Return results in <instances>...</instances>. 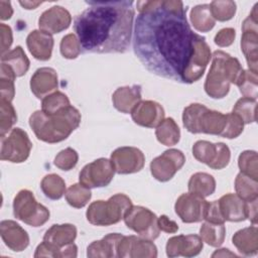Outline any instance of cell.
Instances as JSON below:
<instances>
[{"instance_id": "1", "label": "cell", "mask_w": 258, "mask_h": 258, "mask_svg": "<svg viewBox=\"0 0 258 258\" xmlns=\"http://www.w3.org/2000/svg\"><path fill=\"white\" fill-rule=\"evenodd\" d=\"M133 48L152 74L185 83L205 37L194 32L186 8L177 0L137 1Z\"/></svg>"}, {"instance_id": "2", "label": "cell", "mask_w": 258, "mask_h": 258, "mask_svg": "<svg viewBox=\"0 0 258 258\" xmlns=\"http://www.w3.org/2000/svg\"><path fill=\"white\" fill-rule=\"evenodd\" d=\"M89 7L77 15L74 29L82 48L95 53H123L128 50L134 18L133 1L86 2Z\"/></svg>"}, {"instance_id": "3", "label": "cell", "mask_w": 258, "mask_h": 258, "mask_svg": "<svg viewBox=\"0 0 258 258\" xmlns=\"http://www.w3.org/2000/svg\"><path fill=\"white\" fill-rule=\"evenodd\" d=\"M182 123L190 133L213 134L228 139L238 137L244 129L242 119L236 114H223L199 103H192L184 108Z\"/></svg>"}, {"instance_id": "4", "label": "cell", "mask_w": 258, "mask_h": 258, "mask_svg": "<svg viewBox=\"0 0 258 258\" xmlns=\"http://www.w3.org/2000/svg\"><path fill=\"white\" fill-rule=\"evenodd\" d=\"M81 113L72 105L47 114L35 111L29 117V126L37 139L46 143H57L67 139L81 123Z\"/></svg>"}, {"instance_id": "5", "label": "cell", "mask_w": 258, "mask_h": 258, "mask_svg": "<svg viewBox=\"0 0 258 258\" xmlns=\"http://www.w3.org/2000/svg\"><path fill=\"white\" fill-rule=\"evenodd\" d=\"M212 57V66L204 88L210 97L222 99L229 93L231 84H238L244 70L238 58L223 50H216Z\"/></svg>"}, {"instance_id": "6", "label": "cell", "mask_w": 258, "mask_h": 258, "mask_svg": "<svg viewBox=\"0 0 258 258\" xmlns=\"http://www.w3.org/2000/svg\"><path fill=\"white\" fill-rule=\"evenodd\" d=\"M132 202L124 194H116L108 201L93 202L86 213L89 223L95 226H110L124 219Z\"/></svg>"}, {"instance_id": "7", "label": "cell", "mask_w": 258, "mask_h": 258, "mask_svg": "<svg viewBox=\"0 0 258 258\" xmlns=\"http://www.w3.org/2000/svg\"><path fill=\"white\" fill-rule=\"evenodd\" d=\"M13 214L17 220L32 226L39 227L49 219L46 207L36 202L33 194L28 189H21L13 200Z\"/></svg>"}, {"instance_id": "8", "label": "cell", "mask_w": 258, "mask_h": 258, "mask_svg": "<svg viewBox=\"0 0 258 258\" xmlns=\"http://www.w3.org/2000/svg\"><path fill=\"white\" fill-rule=\"evenodd\" d=\"M125 225L147 240L158 238L160 230L158 218L149 209L141 206H132L124 216Z\"/></svg>"}, {"instance_id": "9", "label": "cell", "mask_w": 258, "mask_h": 258, "mask_svg": "<svg viewBox=\"0 0 258 258\" xmlns=\"http://www.w3.org/2000/svg\"><path fill=\"white\" fill-rule=\"evenodd\" d=\"M32 143L28 134L21 128H13L7 137H1V160L13 163L25 161L31 151Z\"/></svg>"}, {"instance_id": "10", "label": "cell", "mask_w": 258, "mask_h": 258, "mask_svg": "<svg viewBox=\"0 0 258 258\" xmlns=\"http://www.w3.org/2000/svg\"><path fill=\"white\" fill-rule=\"evenodd\" d=\"M192 155L198 161L213 169H223L230 162L231 151L223 142L212 143L207 140H199L192 146Z\"/></svg>"}, {"instance_id": "11", "label": "cell", "mask_w": 258, "mask_h": 258, "mask_svg": "<svg viewBox=\"0 0 258 258\" xmlns=\"http://www.w3.org/2000/svg\"><path fill=\"white\" fill-rule=\"evenodd\" d=\"M256 4L249 16L242 24L241 49L246 57L247 64L250 71L257 73L258 64V12Z\"/></svg>"}, {"instance_id": "12", "label": "cell", "mask_w": 258, "mask_h": 258, "mask_svg": "<svg viewBox=\"0 0 258 258\" xmlns=\"http://www.w3.org/2000/svg\"><path fill=\"white\" fill-rule=\"evenodd\" d=\"M115 169L111 160L98 158L83 167L79 175V180L80 183L89 188L103 187L112 181Z\"/></svg>"}, {"instance_id": "13", "label": "cell", "mask_w": 258, "mask_h": 258, "mask_svg": "<svg viewBox=\"0 0 258 258\" xmlns=\"http://www.w3.org/2000/svg\"><path fill=\"white\" fill-rule=\"evenodd\" d=\"M77 228L72 224L52 225L44 234L43 241L49 243L61 252V258L77 257L78 247L74 244Z\"/></svg>"}, {"instance_id": "14", "label": "cell", "mask_w": 258, "mask_h": 258, "mask_svg": "<svg viewBox=\"0 0 258 258\" xmlns=\"http://www.w3.org/2000/svg\"><path fill=\"white\" fill-rule=\"evenodd\" d=\"M185 157L178 149L165 150L155 157L150 163V171L153 177L161 182L168 181L183 166Z\"/></svg>"}, {"instance_id": "15", "label": "cell", "mask_w": 258, "mask_h": 258, "mask_svg": "<svg viewBox=\"0 0 258 258\" xmlns=\"http://www.w3.org/2000/svg\"><path fill=\"white\" fill-rule=\"evenodd\" d=\"M111 162L119 174H130L140 171L145 163L143 152L132 146H123L115 149L111 154Z\"/></svg>"}, {"instance_id": "16", "label": "cell", "mask_w": 258, "mask_h": 258, "mask_svg": "<svg viewBox=\"0 0 258 258\" xmlns=\"http://www.w3.org/2000/svg\"><path fill=\"white\" fill-rule=\"evenodd\" d=\"M208 203L205 198L186 192L178 197L174 210L183 223H198L204 220Z\"/></svg>"}, {"instance_id": "17", "label": "cell", "mask_w": 258, "mask_h": 258, "mask_svg": "<svg viewBox=\"0 0 258 258\" xmlns=\"http://www.w3.org/2000/svg\"><path fill=\"white\" fill-rule=\"evenodd\" d=\"M118 257L155 258L157 248L151 240L137 236H123L118 244Z\"/></svg>"}, {"instance_id": "18", "label": "cell", "mask_w": 258, "mask_h": 258, "mask_svg": "<svg viewBox=\"0 0 258 258\" xmlns=\"http://www.w3.org/2000/svg\"><path fill=\"white\" fill-rule=\"evenodd\" d=\"M203 240L198 235H178L167 240L166 255L170 258L183 256L194 257L200 254L203 249Z\"/></svg>"}, {"instance_id": "19", "label": "cell", "mask_w": 258, "mask_h": 258, "mask_svg": "<svg viewBox=\"0 0 258 258\" xmlns=\"http://www.w3.org/2000/svg\"><path fill=\"white\" fill-rule=\"evenodd\" d=\"M132 120L142 127H157L164 119L162 106L155 101H140L131 112Z\"/></svg>"}, {"instance_id": "20", "label": "cell", "mask_w": 258, "mask_h": 258, "mask_svg": "<svg viewBox=\"0 0 258 258\" xmlns=\"http://www.w3.org/2000/svg\"><path fill=\"white\" fill-rule=\"evenodd\" d=\"M217 203L224 221L241 222L248 219V202L243 201L236 194H226Z\"/></svg>"}, {"instance_id": "21", "label": "cell", "mask_w": 258, "mask_h": 258, "mask_svg": "<svg viewBox=\"0 0 258 258\" xmlns=\"http://www.w3.org/2000/svg\"><path fill=\"white\" fill-rule=\"evenodd\" d=\"M72 22L70 12L61 6H52L45 10L38 19L39 29L47 33H59L67 29Z\"/></svg>"}, {"instance_id": "22", "label": "cell", "mask_w": 258, "mask_h": 258, "mask_svg": "<svg viewBox=\"0 0 258 258\" xmlns=\"http://www.w3.org/2000/svg\"><path fill=\"white\" fill-rule=\"evenodd\" d=\"M0 235L4 244L14 252H21L29 245L27 232L14 221H2L0 223Z\"/></svg>"}, {"instance_id": "23", "label": "cell", "mask_w": 258, "mask_h": 258, "mask_svg": "<svg viewBox=\"0 0 258 258\" xmlns=\"http://www.w3.org/2000/svg\"><path fill=\"white\" fill-rule=\"evenodd\" d=\"M57 74L51 68L45 67L36 70L30 79L31 92L38 99H43L52 93L57 89Z\"/></svg>"}, {"instance_id": "24", "label": "cell", "mask_w": 258, "mask_h": 258, "mask_svg": "<svg viewBox=\"0 0 258 258\" xmlns=\"http://www.w3.org/2000/svg\"><path fill=\"white\" fill-rule=\"evenodd\" d=\"M26 45L29 52L36 59L48 60L53 48V38L50 33L40 29L33 30L27 35Z\"/></svg>"}, {"instance_id": "25", "label": "cell", "mask_w": 258, "mask_h": 258, "mask_svg": "<svg viewBox=\"0 0 258 258\" xmlns=\"http://www.w3.org/2000/svg\"><path fill=\"white\" fill-rule=\"evenodd\" d=\"M141 101V86L132 85L118 88L112 95L114 107L124 113L129 114Z\"/></svg>"}, {"instance_id": "26", "label": "cell", "mask_w": 258, "mask_h": 258, "mask_svg": "<svg viewBox=\"0 0 258 258\" xmlns=\"http://www.w3.org/2000/svg\"><path fill=\"white\" fill-rule=\"evenodd\" d=\"M123 235L111 233L99 241L92 242L87 248V256L91 258H114L118 257V244Z\"/></svg>"}, {"instance_id": "27", "label": "cell", "mask_w": 258, "mask_h": 258, "mask_svg": "<svg viewBox=\"0 0 258 258\" xmlns=\"http://www.w3.org/2000/svg\"><path fill=\"white\" fill-rule=\"evenodd\" d=\"M232 242L238 251L245 256H255L258 252V229L255 225L237 231Z\"/></svg>"}, {"instance_id": "28", "label": "cell", "mask_w": 258, "mask_h": 258, "mask_svg": "<svg viewBox=\"0 0 258 258\" xmlns=\"http://www.w3.org/2000/svg\"><path fill=\"white\" fill-rule=\"evenodd\" d=\"M1 62L10 67L16 77H21L25 75L30 64L29 59L26 56L23 48L19 45L2 54Z\"/></svg>"}, {"instance_id": "29", "label": "cell", "mask_w": 258, "mask_h": 258, "mask_svg": "<svg viewBox=\"0 0 258 258\" xmlns=\"http://www.w3.org/2000/svg\"><path fill=\"white\" fill-rule=\"evenodd\" d=\"M188 191L202 198L209 197L216 189V180L213 175L207 172L194 173L188 180Z\"/></svg>"}, {"instance_id": "30", "label": "cell", "mask_w": 258, "mask_h": 258, "mask_svg": "<svg viewBox=\"0 0 258 258\" xmlns=\"http://www.w3.org/2000/svg\"><path fill=\"white\" fill-rule=\"evenodd\" d=\"M190 21L192 26L200 32H208L215 26L210 4H200L195 6L190 11Z\"/></svg>"}, {"instance_id": "31", "label": "cell", "mask_w": 258, "mask_h": 258, "mask_svg": "<svg viewBox=\"0 0 258 258\" xmlns=\"http://www.w3.org/2000/svg\"><path fill=\"white\" fill-rule=\"evenodd\" d=\"M155 136L161 144L165 146H172L179 141L180 130L172 118H166L163 119V121L156 127Z\"/></svg>"}, {"instance_id": "32", "label": "cell", "mask_w": 258, "mask_h": 258, "mask_svg": "<svg viewBox=\"0 0 258 258\" xmlns=\"http://www.w3.org/2000/svg\"><path fill=\"white\" fill-rule=\"evenodd\" d=\"M236 195L245 202L258 200V183L256 179L240 172L235 179Z\"/></svg>"}, {"instance_id": "33", "label": "cell", "mask_w": 258, "mask_h": 258, "mask_svg": "<svg viewBox=\"0 0 258 258\" xmlns=\"http://www.w3.org/2000/svg\"><path fill=\"white\" fill-rule=\"evenodd\" d=\"M226 236L224 224L205 222L200 229V237L212 247H219L223 244Z\"/></svg>"}, {"instance_id": "34", "label": "cell", "mask_w": 258, "mask_h": 258, "mask_svg": "<svg viewBox=\"0 0 258 258\" xmlns=\"http://www.w3.org/2000/svg\"><path fill=\"white\" fill-rule=\"evenodd\" d=\"M40 187L46 198L54 201L59 200L66 194V182L55 173L45 175L40 182Z\"/></svg>"}, {"instance_id": "35", "label": "cell", "mask_w": 258, "mask_h": 258, "mask_svg": "<svg viewBox=\"0 0 258 258\" xmlns=\"http://www.w3.org/2000/svg\"><path fill=\"white\" fill-rule=\"evenodd\" d=\"M92 192L89 187L83 185L82 183L72 184L66 191V200L70 206L73 208H83L91 200Z\"/></svg>"}, {"instance_id": "36", "label": "cell", "mask_w": 258, "mask_h": 258, "mask_svg": "<svg viewBox=\"0 0 258 258\" xmlns=\"http://www.w3.org/2000/svg\"><path fill=\"white\" fill-rule=\"evenodd\" d=\"M256 105L255 99L243 97L236 102L232 113L239 116L244 124L254 123L256 121Z\"/></svg>"}, {"instance_id": "37", "label": "cell", "mask_w": 258, "mask_h": 258, "mask_svg": "<svg viewBox=\"0 0 258 258\" xmlns=\"http://www.w3.org/2000/svg\"><path fill=\"white\" fill-rule=\"evenodd\" d=\"M15 74L11 70L10 67H8L5 63L1 62V74H0V93H1V99L11 102L15 95V87H14V81H15Z\"/></svg>"}, {"instance_id": "38", "label": "cell", "mask_w": 258, "mask_h": 258, "mask_svg": "<svg viewBox=\"0 0 258 258\" xmlns=\"http://www.w3.org/2000/svg\"><path fill=\"white\" fill-rule=\"evenodd\" d=\"M17 121V115L11 102L0 101V136L4 137L8 131L12 130V126Z\"/></svg>"}, {"instance_id": "39", "label": "cell", "mask_w": 258, "mask_h": 258, "mask_svg": "<svg viewBox=\"0 0 258 258\" xmlns=\"http://www.w3.org/2000/svg\"><path fill=\"white\" fill-rule=\"evenodd\" d=\"M70 100L68 96L59 91L53 92L45 96L41 101V110L44 113L52 114L55 113L64 107L70 106Z\"/></svg>"}, {"instance_id": "40", "label": "cell", "mask_w": 258, "mask_h": 258, "mask_svg": "<svg viewBox=\"0 0 258 258\" xmlns=\"http://www.w3.org/2000/svg\"><path fill=\"white\" fill-rule=\"evenodd\" d=\"M257 152L253 150L243 151L238 158V165L242 173L257 180L258 166H257Z\"/></svg>"}, {"instance_id": "41", "label": "cell", "mask_w": 258, "mask_h": 258, "mask_svg": "<svg viewBox=\"0 0 258 258\" xmlns=\"http://www.w3.org/2000/svg\"><path fill=\"white\" fill-rule=\"evenodd\" d=\"M211 12L215 20L228 21L232 19L236 13V3L234 1H213L210 4Z\"/></svg>"}, {"instance_id": "42", "label": "cell", "mask_w": 258, "mask_h": 258, "mask_svg": "<svg viewBox=\"0 0 258 258\" xmlns=\"http://www.w3.org/2000/svg\"><path fill=\"white\" fill-rule=\"evenodd\" d=\"M237 86L244 97L255 100L257 99V73L250 70H244V73Z\"/></svg>"}, {"instance_id": "43", "label": "cell", "mask_w": 258, "mask_h": 258, "mask_svg": "<svg viewBox=\"0 0 258 258\" xmlns=\"http://www.w3.org/2000/svg\"><path fill=\"white\" fill-rule=\"evenodd\" d=\"M81 43L74 33L67 34L60 41V53L63 57L74 59L81 53Z\"/></svg>"}, {"instance_id": "44", "label": "cell", "mask_w": 258, "mask_h": 258, "mask_svg": "<svg viewBox=\"0 0 258 258\" xmlns=\"http://www.w3.org/2000/svg\"><path fill=\"white\" fill-rule=\"evenodd\" d=\"M78 160H79L78 152L75 149L68 147L56 154L53 163L57 168L68 171L73 169L77 165Z\"/></svg>"}, {"instance_id": "45", "label": "cell", "mask_w": 258, "mask_h": 258, "mask_svg": "<svg viewBox=\"0 0 258 258\" xmlns=\"http://www.w3.org/2000/svg\"><path fill=\"white\" fill-rule=\"evenodd\" d=\"M235 36H236L235 29L231 28V27H227V28L221 29L216 34L214 40L217 45H219L221 47H225V46H229L233 43Z\"/></svg>"}, {"instance_id": "46", "label": "cell", "mask_w": 258, "mask_h": 258, "mask_svg": "<svg viewBox=\"0 0 258 258\" xmlns=\"http://www.w3.org/2000/svg\"><path fill=\"white\" fill-rule=\"evenodd\" d=\"M0 34H1V55H2L8 51V49L10 48L12 41H13L11 27L4 23H1L0 24Z\"/></svg>"}, {"instance_id": "47", "label": "cell", "mask_w": 258, "mask_h": 258, "mask_svg": "<svg viewBox=\"0 0 258 258\" xmlns=\"http://www.w3.org/2000/svg\"><path fill=\"white\" fill-rule=\"evenodd\" d=\"M158 227L160 231L165 233H175L178 230V225L165 215H161L158 218Z\"/></svg>"}, {"instance_id": "48", "label": "cell", "mask_w": 258, "mask_h": 258, "mask_svg": "<svg viewBox=\"0 0 258 258\" xmlns=\"http://www.w3.org/2000/svg\"><path fill=\"white\" fill-rule=\"evenodd\" d=\"M13 14V9L9 1H0V18L2 20L9 19Z\"/></svg>"}, {"instance_id": "49", "label": "cell", "mask_w": 258, "mask_h": 258, "mask_svg": "<svg viewBox=\"0 0 258 258\" xmlns=\"http://www.w3.org/2000/svg\"><path fill=\"white\" fill-rule=\"evenodd\" d=\"M225 256H226V257H227V256L237 257V255H236V254H234V253L230 252V251H229V249H225V248L217 250V251L212 255V257H225Z\"/></svg>"}, {"instance_id": "50", "label": "cell", "mask_w": 258, "mask_h": 258, "mask_svg": "<svg viewBox=\"0 0 258 258\" xmlns=\"http://www.w3.org/2000/svg\"><path fill=\"white\" fill-rule=\"evenodd\" d=\"M20 5H22L25 9H35L38 5L41 4V2H31V1H20Z\"/></svg>"}]
</instances>
